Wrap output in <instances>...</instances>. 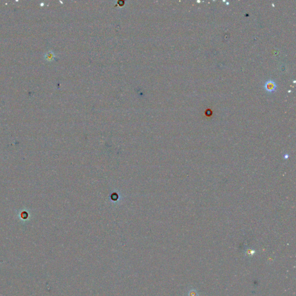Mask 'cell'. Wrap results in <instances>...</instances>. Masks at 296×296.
Listing matches in <instances>:
<instances>
[{
	"label": "cell",
	"instance_id": "7a4b0ae2",
	"mask_svg": "<svg viewBox=\"0 0 296 296\" xmlns=\"http://www.w3.org/2000/svg\"><path fill=\"white\" fill-rule=\"evenodd\" d=\"M266 89L269 91H274V90L275 89V84L274 83H272V82H269L268 83H267Z\"/></svg>",
	"mask_w": 296,
	"mask_h": 296
},
{
	"label": "cell",
	"instance_id": "6da1fadb",
	"mask_svg": "<svg viewBox=\"0 0 296 296\" xmlns=\"http://www.w3.org/2000/svg\"><path fill=\"white\" fill-rule=\"evenodd\" d=\"M55 56H56L55 54L52 51H49L48 53H46L44 56V58L46 61H52L54 60Z\"/></svg>",
	"mask_w": 296,
	"mask_h": 296
}]
</instances>
